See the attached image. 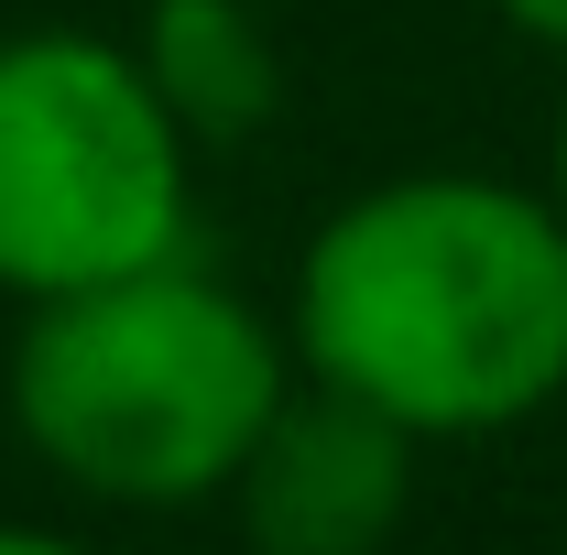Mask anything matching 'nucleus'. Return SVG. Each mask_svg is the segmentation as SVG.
Returning <instances> with one entry per match:
<instances>
[{"instance_id": "obj_1", "label": "nucleus", "mask_w": 567, "mask_h": 555, "mask_svg": "<svg viewBox=\"0 0 567 555\" xmlns=\"http://www.w3.org/2000/svg\"><path fill=\"white\" fill-rule=\"evenodd\" d=\"M284 348L415 447H481L567 392V218L470 164L382 175L306 229Z\"/></svg>"}, {"instance_id": "obj_2", "label": "nucleus", "mask_w": 567, "mask_h": 555, "mask_svg": "<svg viewBox=\"0 0 567 555\" xmlns=\"http://www.w3.org/2000/svg\"><path fill=\"white\" fill-rule=\"evenodd\" d=\"M0 392L44 480L110 512H208L262 415L295 392V348L284 316L175 251L76 294H33Z\"/></svg>"}, {"instance_id": "obj_3", "label": "nucleus", "mask_w": 567, "mask_h": 555, "mask_svg": "<svg viewBox=\"0 0 567 555\" xmlns=\"http://www.w3.org/2000/svg\"><path fill=\"white\" fill-rule=\"evenodd\" d=\"M197 251V132L121 33H0V294H76Z\"/></svg>"}, {"instance_id": "obj_4", "label": "nucleus", "mask_w": 567, "mask_h": 555, "mask_svg": "<svg viewBox=\"0 0 567 555\" xmlns=\"http://www.w3.org/2000/svg\"><path fill=\"white\" fill-rule=\"evenodd\" d=\"M415 469L425 447L393 415L295 370V392L262 415L251 458L229 469L218 501L251 555H382L415 512Z\"/></svg>"}, {"instance_id": "obj_5", "label": "nucleus", "mask_w": 567, "mask_h": 555, "mask_svg": "<svg viewBox=\"0 0 567 555\" xmlns=\"http://www.w3.org/2000/svg\"><path fill=\"white\" fill-rule=\"evenodd\" d=\"M132 55L153 66L164 109L197 132V153L262 132L284 109V66H274V44H262V22H251L240 0H153L142 33H132Z\"/></svg>"}, {"instance_id": "obj_6", "label": "nucleus", "mask_w": 567, "mask_h": 555, "mask_svg": "<svg viewBox=\"0 0 567 555\" xmlns=\"http://www.w3.org/2000/svg\"><path fill=\"white\" fill-rule=\"evenodd\" d=\"M492 22H513L524 44H546V55H567V0H481Z\"/></svg>"}, {"instance_id": "obj_7", "label": "nucleus", "mask_w": 567, "mask_h": 555, "mask_svg": "<svg viewBox=\"0 0 567 555\" xmlns=\"http://www.w3.org/2000/svg\"><path fill=\"white\" fill-rule=\"evenodd\" d=\"M0 555H110L87 534H55V523H0Z\"/></svg>"}, {"instance_id": "obj_8", "label": "nucleus", "mask_w": 567, "mask_h": 555, "mask_svg": "<svg viewBox=\"0 0 567 555\" xmlns=\"http://www.w3.org/2000/svg\"><path fill=\"white\" fill-rule=\"evenodd\" d=\"M546 197H557V218H567V98H557V142H546Z\"/></svg>"}]
</instances>
